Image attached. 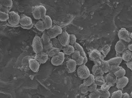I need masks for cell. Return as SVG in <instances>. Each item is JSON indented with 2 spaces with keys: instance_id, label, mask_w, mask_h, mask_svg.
Segmentation results:
<instances>
[{
  "instance_id": "cell-44",
  "label": "cell",
  "mask_w": 132,
  "mask_h": 98,
  "mask_svg": "<svg viewBox=\"0 0 132 98\" xmlns=\"http://www.w3.org/2000/svg\"><path fill=\"white\" fill-rule=\"evenodd\" d=\"M100 93H101V97L104 98H109L110 97L111 95L109 91H102L100 90Z\"/></svg>"
},
{
  "instance_id": "cell-16",
  "label": "cell",
  "mask_w": 132,
  "mask_h": 98,
  "mask_svg": "<svg viewBox=\"0 0 132 98\" xmlns=\"http://www.w3.org/2000/svg\"><path fill=\"white\" fill-rule=\"evenodd\" d=\"M105 82L110 83L113 85L117 83V78L114 74L109 73L105 77Z\"/></svg>"
},
{
  "instance_id": "cell-10",
  "label": "cell",
  "mask_w": 132,
  "mask_h": 98,
  "mask_svg": "<svg viewBox=\"0 0 132 98\" xmlns=\"http://www.w3.org/2000/svg\"><path fill=\"white\" fill-rule=\"evenodd\" d=\"M129 81V79L127 77L118 78L116 83L117 88L119 89H122L126 86Z\"/></svg>"
},
{
  "instance_id": "cell-14",
  "label": "cell",
  "mask_w": 132,
  "mask_h": 98,
  "mask_svg": "<svg viewBox=\"0 0 132 98\" xmlns=\"http://www.w3.org/2000/svg\"><path fill=\"white\" fill-rule=\"evenodd\" d=\"M73 47H74L75 50H77L79 52L81 56H82L84 58V60L83 64L85 65L88 62V59L84 48L80 44L77 43H76Z\"/></svg>"
},
{
  "instance_id": "cell-35",
  "label": "cell",
  "mask_w": 132,
  "mask_h": 98,
  "mask_svg": "<svg viewBox=\"0 0 132 98\" xmlns=\"http://www.w3.org/2000/svg\"><path fill=\"white\" fill-rule=\"evenodd\" d=\"M32 58V57L30 55H27L23 57L22 59V65L26 67L29 66V61L30 59Z\"/></svg>"
},
{
  "instance_id": "cell-26",
  "label": "cell",
  "mask_w": 132,
  "mask_h": 98,
  "mask_svg": "<svg viewBox=\"0 0 132 98\" xmlns=\"http://www.w3.org/2000/svg\"><path fill=\"white\" fill-rule=\"evenodd\" d=\"M51 42L52 43L53 47L58 48L60 50H63V47L59 42L57 38H55L51 39Z\"/></svg>"
},
{
  "instance_id": "cell-17",
  "label": "cell",
  "mask_w": 132,
  "mask_h": 98,
  "mask_svg": "<svg viewBox=\"0 0 132 98\" xmlns=\"http://www.w3.org/2000/svg\"><path fill=\"white\" fill-rule=\"evenodd\" d=\"M122 57L120 56H117L108 60L110 66H119L122 61Z\"/></svg>"
},
{
  "instance_id": "cell-48",
  "label": "cell",
  "mask_w": 132,
  "mask_h": 98,
  "mask_svg": "<svg viewBox=\"0 0 132 98\" xmlns=\"http://www.w3.org/2000/svg\"><path fill=\"white\" fill-rule=\"evenodd\" d=\"M121 98H131L130 95L127 93H123L122 97Z\"/></svg>"
},
{
  "instance_id": "cell-25",
  "label": "cell",
  "mask_w": 132,
  "mask_h": 98,
  "mask_svg": "<svg viewBox=\"0 0 132 98\" xmlns=\"http://www.w3.org/2000/svg\"><path fill=\"white\" fill-rule=\"evenodd\" d=\"M111 50V46L107 44L101 48L100 52L102 55L103 59L106 58Z\"/></svg>"
},
{
  "instance_id": "cell-42",
  "label": "cell",
  "mask_w": 132,
  "mask_h": 98,
  "mask_svg": "<svg viewBox=\"0 0 132 98\" xmlns=\"http://www.w3.org/2000/svg\"><path fill=\"white\" fill-rule=\"evenodd\" d=\"M80 56L81 55L79 52L75 50L74 52L72 55V59L76 61L80 58Z\"/></svg>"
},
{
  "instance_id": "cell-8",
  "label": "cell",
  "mask_w": 132,
  "mask_h": 98,
  "mask_svg": "<svg viewBox=\"0 0 132 98\" xmlns=\"http://www.w3.org/2000/svg\"><path fill=\"white\" fill-rule=\"evenodd\" d=\"M77 66L76 61L72 59L69 60L66 63V69L67 72L72 73L74 72L76 70Z\"/></svg>"
},
{
  "instance_id": "cell-33",
  "label": "cell",
  "mask_w": 132,
  "mask_h": 98,
  "mask_svg": "<svg viewBox=\"0 0 132 98\" xmlns=\"http://www.w3.org/2000/svg\"><path fill=\"white\" fill-rule=\"evenodd\" d=\"M41 39L43 44H46L51 42V38L47 35L46 31H44L42 36Z\"/></svg>"
},
{
  "instance_id": "cell-30",
  "label": "cell",
  "mask_w": 132,
  "mask_h": 98,
  "mask_svg": "<svg viewBox=\"0 0 132 98\" xmlns=\"http://www.w3.org/2000/svg\"><path fill=\"white\" fill-rule=\"evenodd\" d=\"M1 6L10 9L12 7L13 5V2L12 0L1 1Z\"/></svg>"
},
{
  "instance_id": "cell-50",
  "label": "cell",
  "mask_w": 132,
  "mask_h": 98,
  "mask_svg": "<svg viewBox=\"0 0 132 98\" xmlns=\"http://www.w3.org/2000/svg\"><path fill=\"white\" fill-rule=\"evenodd\" d=\"M128 48L129 50L130 51H132V44H129L128 46Z\"/></svg>"
},
{
  "instance_id": "cell-28",
  "label": "cell",
  "mask_w": 132,
  "mask_h": 98,
  "mask_svg": "<svg viewBox=\"0 0 132 98\" xmlns=\"http://www.w3.org/2000/svg\"><path fill=\"white\" fill-rule=\"evenodd\" d=\"M105 77L103 76L97 77H95L94 83L97 86H101L104 83H105Z\"/></svg>"
},
{
  "instance_id": "cell-32",
  "label": "cell",
  "mask_w": 132,
  "mask_h": 98,
  "mask_svg": "<svg viewBox=\"0 0 132 98\" xmlns=\"http://www.w3.org/2000/svg\"><path fill=\"white\" fill-rule=\"evenodd\" d=\"M114 74L117 77V78L123 77L125 76V74H126V71L125 69L122 68L117 71Z\"/></svg>"
},
{
  "instance_id": "cell-13",
  "label": "cell",
  "mask_w": 132,
  "mask_h": 98,
  "mask_svg": "<svg viewBox=\"0 0 132 98\" xmlns=\"http://www.w3.org/2000/svg\"><path fill=\"white\" fill-rule=\"evenodd\" d=\"M32 21L30 17L24 16L21 17L19 24L22 26H28L32 24Z\"/></svg>"
},
{
  "instance_id": "cell-22",
  "label": "cell",
  "mask_w": 132,
  "mask_h": 98,
  "mask_svg": "<svg viewBox=\"0 0 132 98\" xmlns=\"http://www.w3.org/2000/svg\"><path fill=\"white\" fill-rule=\"evenodd\" d=\"M49 30L53 34L57 36L63 32L61 27L58 25H55L52 26Z\"/></svg>"
},
{
  "instance_id": "cell-52",
  "label": "cell",
  "mask_w": 132,
  "mask_h": 98,
  "mask_svg": "<svg viewBox=\"0 0 132 98\" xmlns=\"http://www.w3.org/2000/svg\"><path fill=\"white\" fill-rule=\"evenodd\" d=\"M130 96H131V97L132 98V91H131V93H130Z\"/></svg>"
},
{
  "instance_id": "cell-43",
  "label": "cell",
  "mask_w": 132,
  "mask_h": 98,
  "mask_svg": "<svg viewBox=\"0 0 132 98\" xmlns=\"http://www.w3.org/2000/svg\"><path fill=\"white\" fill-rule=\"evenodd\" d=\"M39 6V8H40L41 13V19L43 20V18H44L45 16L46 15L47 10H46V8L44 6H43V5H40V6Z\"/></svg>"
},
{
  "instance_id": "cell-51",
  "label": "cell",
  "mask_w": 132,
  "mask_h": 98,
  "mask_svg": "<svg viewBox=\"0 0 132 98\" xmlns=\"http://www.w3.org/2000/svg\"><path fill=\"white\" fill-rule=\"evenodd\" d=\"M130 37L131 39H132V32L130 34Z\"/></svg>"
},
{
  "instance_id": "cell-4",
  "label": "cell",
  "mask_w": 132,
  "mask_h": 98,
  "mask_svg": "<svg viewBox=\"0 0 132 98\" xmlns=\"http://www.w3.org/2000/svg\"><path fill=\"white\" fill-rule=\"evenodd\" d=\"M77 73L79 77L83 79L88 77L90 74L88 67L84 64L79 66L78 68Z\"/></svg>"
},
{
  "instance_id": "cell-15",
  "label": "cell",
  "mask_w": 132,
  "mask_h": 98,
  "mask_svg": "<svg viewBox=\"0 0 132 98\" xmlns=\"http://www.w3.org/2000/svg\"><path fill=\"white\" fill-rule=\"evenodd\" d=\"M92 75L95 77H97L103 76L104 73L100 66L95 64L92 69Z\"/></svg>"
},
{
  "instance_id": "cell-38",
  "label": "cell",
  "mask_w": 132,
  "mask_h": 98,
  "mask_svg": "<svg viewBox=\"0 0 132 98\" xmlns=\"http://www.w3.org/2000/svg\"><path fill=\"white\" fill-rule=\"evenodd\" d=\"M112 85L110 83L105 82L103 85L101 86L100 90L102 91H109Z\"/></svg>"
},
{
  "instance_id": "cell-5",
  "label": "cell",
  "mask_w": 132,
  "mask_h": 98,
  "mask_svg": "<svg viewBox=\"0 0 132 98\" xmlns=\"http://www.w3.org/2000/svg\"><path fill=\"white\" fill-rule=\"evenodd\" d=\"M63 52H60L56 55L52 57L51 62L53 66H58L61 65L64 62L65 56Z\"/></svg>"
},
{
  "instance_id": "cell-23",
  "label": "cell",
  "mask_w": 132,
  "mask_h": 98,
  "mask_svg": "<svg viewBox=\"0 0 132 98\" xmlns=\"http://www.w3.org/2000/svg\"><path fill=\"white\" fill-rule=\"evenodd\" d=\"M63 52L64 55H72L75 51L73 46L69 45L66 47H63Z\"/></svg>"
},
{
  "instance_id": "cell-12",
  "label": "cell",
  "mask_w": 132,
  "mask_h": 98,
  "mask_svg": "<svg viewBox=\"0 0 132 98\" xmlns=\"http://www.w3.org/2000/svg\"><path fill=\"white\" fill-rule=\"evenodd\" d=\"M126 49V46L123 41L120 40L116 43L115 46L116 53L117 54H119L123 53Z\"/></svg>"
},
{
  "instance_id": "cell-9",
  "label": "cell",
  "mask_w": 132,
  "mask_h": 98,
  "mask_svg": "<svg viewBox=\"0 0 132 98\" xmlns=\"http://www.w3.org/2000/svg\"><path fill=\"white\" fill-rule=\"evenodd\" d=\"M48 55L47 53L42 52L36 54L34 59H36L40 64H44L47 62L48 59Z\"/></svg>"
},
{
  "instance_id": "cell-19",
  "label": "cell",
  "mask_w": 132,
  "mask_h": 98,
  "mask_svg": "<svg viewBox=\"0 0 132 98\" xmlns=\"http://www.w3.org/2000/svg\"><path fill=\"white\" fill-rule=\"evenodd\" d=\"M100 67L103 70L104 73L109 72L110 66L107 61L102 60L100 61Z\"/></svg>"
},
{
  "instance_id": "cell-53",
  "label": "cell",
  "mask_w": 132,
  "mask_h": 98,
  "mask_svg": "<svg viewBox=\"0 0 132 98\" xmlns=\"http://www.w3.org/2000/svg\"><path fill=\"white\" fill-rule=\"evenodd\" d=\"M100 98H102V97H100Z\"/></svg>"
},
{
  "instance_id": "cell-46",
  "label": "cell",
  "mask_w": 132,
  "mask_h": 98,
  "mask_svg": "<svg viewBox=\"0 0 132 98\" xmlns=\"http://www.w3.org/2000/svg\"><path fill=\"white\" fill-rule=\"evenodd\" d=\"M84 58L82 56H80V57L76 61V64L77 66H80L84 64Z\"/></svg>"
},
{
  "instance_id": "cell-45",
  "label": "cell",
  "mask_w": 132,
  "mask_h": 98,
  "mask_svg": "<svg viewBox=\"0 0 132 98\" xmlns=\"http://www.w3.org/2000/svg\"><path fill=\"white\" fill-rule=\"evenodd\" d=\"M97 85L95 83L88 87V91L90 92H93L97 89Z\"/></svg>"
},
{
  "instance_id": "cell-40",
  "label": "cell",
  "mask_w": 132,
  "mask_h": 98,
  "mask_svg": "<svg viewBox=\"0 0 132 98\" xmlns=\"http://www.w3.org/2000/svg\"><path fill=\"white\" fill-rule=\"evenodd\" d=\"M122 68V67L120 66H110V69H109V72L114 74L117 71Z\"/></svg>"
},
{
  "instance_id": "cell-27",
  "label": "cell",
  "mask_w": 132,
  "mask_h": 98,
  "mask_svg": "<svg viewBox=\"0 0 132 98\" xmlns=\"http://www.w3.org/2000/svg\"><path fill=\"white\" fill-rule=\"evenodd\" d=\"M35 26L36 28L39 31L44 32L46 30L43 21L41 20H39L37 22L35 23Z\"/></svg>"
},
{
  "instance_id": "cell-3",
  "label": "cell",
  "mask_w": 132,
  "mask_h": 98,
  "mask_svg": "<svg viewBox=\"0 0 132 98\" xmlns=\"http://www.w3.org/2000/svg\"><path fill=\"white\" fill-rule=\"evenodd\" d=\"M89 57L90 60L94 62L95 64L99 66H100L101 61L104 60L100 52L95 49H93L90 52Z\"/></svg>"
},
{
  "instance_id": "cell-41",
  "label": "cell",
  "mask_w": 132,
  "mask_h": 98,
  "mask_svg": "<svg viewBox=\"0 0 132 98\" xmlns=\"http://www.w3.org/2000/svg\"><path fill=\"white\" fill-rule=\"evenodd\" d=\"M79 89L80 92L82 94H86L88 92V87L85 85L83 83L79 86Z\"/></svg>"
},
{
  "instance_id": "cell-37",
  "label": "cell",
  "mask_w": 132,
  "mask_h": 98,
  "mask_svg": "<svg viewBox=\"0 0 132 98\" xmlns=\"http://www.w3.org/2000/svg\"><path fill=\"white\" fill-rule=\"evenodd\" d=\"M43 52L47 53L53 47L52 45L51 42L49 43L43 44Z\"/></svg>"
},
{
  "instance_id": "cell-7",
  "label": "cell",
  "mask_w": 132,
  "mask_h": 98,
  "mask_svg": "<svg viewBox=\"0 0 132 98\" xmlns=\"http://www.w3.org/2000/svg\"><path fill=\"white\" fill-rule=\"evenodd\" d=\"M57 38L63 47H66L69 45V34L67 32H63L61 34L58 36Z\"/></svg>"
},
{
  "instance_id": "cell-47",
  "label": "cell",
  "mask_w": 132,
  "mask_h": 98,
  "mask_svg": "<svg viewBox=\"0 0 132 98\" xmlns=\"http://www.w3.org/2000/svg\"><path fill=\"white\" fill-rule=\"evenodd\" d=\"M126 65L128 68L130 69L132 71V62L130 61L127 62Z\"/></svg>"
},
{
  "instance_id": "cell-6",
  "label": "cell",
  "mask_w": 132,
  "mask_h": 98,
  "mask_svg": "<svg viewBox=\"0 0 132 98\" xmlns=\"http://www.w3.org/2000/svg\"><path fill=\"white\" fill-rule=\"evenodd\" d=\"M118 36L120 40L126 42H129L131 41L130 34L128 31L125 28H122L119 30Z\"/></svg>"
},
{
  "instance_id": "cell-21",
  "label": "cell",
  "mask_w": 132,
  "mask_h": 98,
  "mask_svg": "<svg viewBox=\"0 0 132 98\" xmlns=\"http://www.w3.org/2000/svg\"><path fill=\"white\" fill-rule=\"evenodd\" d=\"M123 60L127 62L131 61L132 60V53L129 50L124 52L121 57Z\"/></svg>"
},
{
  "instance_id": "cell-39",
  "label": "cell",
  "mask_w": 132,
  "mask_h": 98,
  "mask_svg": "<svg viewBox=\"0 0 132 98\" xmlns=\"http://www.w3.org/2000/svg\"><path fill=\"white\" fill-rule=\"evenodd\" d=\"M69 45L73 46H74L76 43V37L74 34H70Z\"/></svg>"
},
{
  "instance_id": "cell-34",
  "label": "cell",
  "mask_w": 132,
  "mask_h": 98,
  "mask_svg": "<svg viewBox=\"0 0 132 98\" xmlns=\"http://www.w3.org/2000/svg\"><path fill=\"white\" fill-rule=\"evenodd\" d=\"M9 18V14L1 11L0 12V21L1 22H5L7 21Z\"/></svg>"
},
{
  "instance_id": "cell-1",
  "label": "cell",
  "mask_w": 132,
  "mask_h": 98,
  "mask_svg": "<svg viewBox=\"0 0 132 98\" xmlns=\"http://www.w3.org/2000/svg\"><path fill=\"white\" fill-rule=\"evenodd\" d=\"M9 18L8 20V26L11 27L20 26L19 24L21 17L18 13L14 11L9 12Z\"/></svg>"
},
{
  "instance_id": "cell-36",
  "label": "cell",
  "mask_w": 132,
  "mask_h": 98,
  "mask_svg": "<svg viewBox=\"0 0 132 98\" xmlns=\"http://www.w3.org/2000/svg\"><path fill=\"white\" fill-rule=\"evenodd\" d=\"M122 94V91L119 90L113 92L111 95L110 98H121Z\"/></svg>"
},
{
  "instance_id": "cell-31",
  "label": "cell",
  "mask_w": 132,
  "mask_h": 98,
  "mask_svg": "<svg viewBox=\"0 0 132 98\" xmlns=\"http://www.w3.org/2000/svg\"><path fill=\"white\" fill-rule=\"evenodd\" d=\"M101 97V93L100 89H97L93 92H90L89 94V98H100Z\"/></svg>"
},
{
  "instance_id": "cell-11",
  "label": "cell",
  "mask_w": 132,
  "mask_h": 98,
  "mask_svg": "<svg viewBox=\"0 0 132 98\" xmlns=\"http://www.w3.org/2000/svg\"><path fill=\"white\" fill-rule=\"evenodd\" d=\"M40 63L34 58H32L29 61V67L34 72H38L40 67Z\"/></svg>"
},
{
  "instance_id": "cell-49",
  "label": "cell",
  "mask_w": 132,
  "mask_h": 98,
  "mask_svg": "<svg viewBox=\"0 0 132 98\" xmlns=\"http://www.w3.org/2000/svg\"><path fill=\"white\" fill-rule=\"evenodd\" d=\"M20 26L22 28L25 29L29 30L31 29L33 27V24H32L31 25V26H26V27H25V26Z\"/></svg>"
},
{
  "instance_id": "cell-29",
  "label": "cell",
  "mask_w": 132,
  "mask_h": 98,
  "mask_svg": "<svg viewBox=\"0 0 132 98\" xmlns=\"http://www.w3.org/2000/svg\"><path fill=\"white\" fill-rule=\"evenodd\" d=\"M60 49L55 47H52L51 50L47 52V54L48 57H53L60 52Z\"/></svg>"
},
{
  "instance_id": "cell-24",
  "label": "cell",
  "mask_w": 132,
  "mask_h": 98,
  "mask_svg": "<svg viewBox=\"0 0 132 98\" xmlns=\"http://www.w3.org/2000/svg\"><path fill=\"white\" fill-rule=\"evenodd\" d=\"M95 77L92 74L88 76V77L84 79L83 84L88 87L94 83Z\"/></svg>"
},
{
  "instance_id": "cell-20",
  "label": "cell",
  "mask_w": 132,
  "mask_h": 98,
  "mask_svg": "<svg viewBox=\"0 0 132 98\" xmlns=\"http://www.w3.org/2000/svg\"><path fill=\"white\" fill-rule=\"evenodd\" d=\"M32 14L35 19L38 20L41 19V13L39 6H36L34 7L32 10Z\"/></svg>"
},
{
  "instance_id": "cell-2",
  "label": "cell",
  "mask_w": 132,
  "mask_h": 98,
  "mask_svg": "<svg viewBox=\"0 0 132 98\" xmlns=\"http://www.w3.org/2000/svg\"><path fill=\"white\" fill-rule=\"evenodd\" d=\"M32 46L33 50L36 54L43 51V43L41 38L37 35L35 36L33 39Z\"/></svg>"
},
{
  "instance_id": "cell-54",
  "label": "cell",
  "mask_w": 132,
  "mask_h": 98,
  "mask_svg": "<svg viewBox=\"0 0 132 98\" xmlns=\"http://www.w3.org/2000/svg\"><path fill=\"white\" fill-rule=\"evenodd\" d=\"M131 98H132L131 97Z\"/></svg>"
},
{
  "instance_id": "cell-18",
  "label": "cell",
  "mask_w": 132,
  "mask_h": 98,
  "mask_svg": "<svg viewBox=\"0 0 132 98\" xmlns=\"http://www.w3.org/2000/svg\"><path fill=\"white\" fill-rule=\"evenodd\" d=\"M46 30H48L52 27V20L49 16L46 15L43 20Z\"/></svg>"
}]
</instances>
